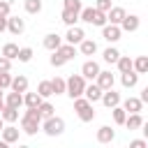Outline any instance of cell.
I'll return each instance as SVG.
<instances>
[{
    "label": "cell",
    "instance_id": "obj_28",
    "mask_svg": "<svg viewBox=\"0 0 148 148\" xmlns=\"http://www.w3.org/2000/svg\"><path fill=\"white\" fill-rule=\"evenodd\" d=\"M60 18H62V23H65V25H76V23H79V14H76V12H72V9H62Z\"/></svg>",
    "mask_w": 148,
    "mask_h": 148
},
{
    "label": "cell",
    "instance_id": "obj_30",
    "mask_svg": "<svg viewBox=\"0 0 148 148\" xmlns=\"http://www.w3.org/2000/svg\"><path fill=\"white\" fill-rule=\"evenodd\" d=\"M23 104L25 106H39L42 104V97H39V92H23Z\"/></svg>",
    "mask_w": 148,
    "mask_h": 148
},
{
    "label": "cell",
    "instance_id": "obj_14",
    "mask_svg": "<svg viewBox=\"0 0 148 148\" xmlns=\"http://www.w3.org/2000/svg\"><path fill=\"white\" fill-rule=\"evenodd\" d=\"M120 106L127 113H141L143 111V102L139 97H125V99H120Z\"/></svg>",
    "mask_w": 148,
    "mask_h": 148
},
{
    "label": "cell",
    "instance_id": "obj_17",
    "mask_svg": "<svg viewBox=\"0 0 148 148\" xmlns=\"http://www.w3.org/2000/svg\"><path fill=\"white\" fill-rule=\"evenodd\" d=\"M125 7H111L106 12V23H113V25H120V21L125 18Z\"/></svg>",
    "mask_w": 148,
    "mask_h": 148
},
{
    "label": "cell",
    "instance_id": "obj_2",
    "mask_svg": "<svg viewBox=\"0 0 148 148\" xmlns=\"http://www.w3.org/2000/svg\"><path fill=\"white\" fill-rule=\"evenodd\" d=\"M53 56L49 58V62L53 65V67H62L65 62H69V60H74L76 58V46L74 44H67V42H62L56 51H51Z\"/></svg>",
    "mask_w": 148,
    "mask_h": 148
},
{
    "label": "cell",
    "instance_id": "obj_46",
    "mask_svg": "<svg viewBox=\"0 0 148 148\" xmlns=\"http://www.w3.org/2000/svg\"><path fill=\"white\" fill-rule=\"evenodd\" d=\"M2 127H5V120H2V118H0V130H2Z\"/></svg>",
    "mask_w": 148,
    "mask_h": 148
},
{
    "label": "cell",
    "instance_id": "obj_18",
    "mask_svg": "<svg viewBox=\"0 0 148 148\" xmlns=\"http://www.w3.org/2000/svg\"><path fill=\"white\" fill-rule=\"evenodd\" d=\"M116 139V130L111 127V125H102L99 130H97V141L99 143H111Z\"/></svg>",
    "mask_w": 148,
    "mask_h": 148
},
{
    "label": "cell",
    "instance_id": "obj_7",
    "mask_svg": "<svg viewBox=\"0 0 148 148\" xmlns=\"http://www.w3.org/2000/svg\"><path fill=\"white\" fill-rule=\"evenodd\" d=\"M120 35H123L120 25H113V23H104V25H102V37H104L109 44H116V42L120 39Z\"/></svg>",
    "mask_w": 148,
    "mask_h": 148
},
{
    "label": "cell",
    "instance_id": "obj_35",
    "mask_svg": "<svg viewBox=\"0 0 148 148\" xmlns=\"http://www.w3.org/2000/svg\"><path fill=\"white\" fill-rule=\"evenodd\" d=\"M37 109H39L42 120H44V118H49V116H53V111H56V109H53V104H51V102H46V99H42V104H39Z\"/></svg>",
    "mask_w": 148,
    "mask_h": 148
},
{
    "label": "cell",
    "instance_id": "obj_1",
    "mask_svg": "<svg viewBox=\"0 0 148 148\" xmlns=\"http://www.w3.org/2000/svg\"><path fill=\"white\" fill-rule=\"evenodd\" d=\"M42 127V116H39V109L37 106H28L25 113L21 116V130L28 134V136H35Z\"/></svg>",
    "mask_w": 148,
    "mask_h": 148
},
{
    "label": "cell",
    "instance_id": "obj_8",
    "mask_svg": "<svg viewBox=\"0 0 148 148\" xmlns=\"http://www.w3.org/2000/svg\"><path fill=\"white\" fill-rule=\"evenodd\" d=\"M0 134H2V141L9 146V143H16V141H18L21 130H18V127H14V123H5V127L0 130Z\"/></svg>",
    "mask_w": 148,
    "mask_h": 148
},
{
    "label": "cell",
    "instance_id": "obj_19",
    "mask_svg": "<svg viewBox=\"0 0 148 148\" xmlns=\"http://www.w3.org/2000/svg\"><path fill=\"white\" fill-rule=\"evenodd\" d=\"M79 51H81V56H95V53H97V42L83 37V39L79 42Z\"/></svg>",
    "mask_w": 148,
    "mask_h": 148
},
{
    "label": "cell",
    "instance_id": "obj_23",
    "mask_svg": "<svg viewBox=\"0 0 148 148\" xmlns=\"http://www.w3.org/2000/svg\"><path fill=\"white\" fill-rule=\"evenodd\" d=\"M120 83H123V88H134V86L139 83V74H136L134 69L123 72V74H120Z\"/></svg>",
    "mask_w": 148,
    "mask_h": 148
},
{
    "label": "cell",
    "instance_id": "obj_36",
    "mask_svg": "<svg viewBox=\"0 0 148 148\" xmlns=\"http://www.w3.org/2000/svg\"><path fill=\"white\" fill-rule=\"evenodd\" d=\"M23 7H25L28 14H39L42 12V0H25Z\"/></svg>",
    "mask_w": 148,
    "mask_h": 148
},
{
    "label": "cell",
    "instance_id": "obj_37",
    "mask_svg": "<svg viewBox=\"0 0 148 148\" xmlns=\"http://www.w3.org/2000/svg\"><path fill=\"white\" fill-rule=\"evenodd\" d=\"M16 60H18V62H30V60H32V49H30V46H21Z\"/></svg>",
    "mask_w": 148,
    "mask_h": 148
},
{
    "label": "cell",
    "instance_id": "obj_9",
    "mask_svg": "<svg viewBox=\"0 0 148 148\" xmlns=\"http://www.w3.org/2000/svg\"><path fill=\"white\" fill-rule=\"evenodd\" d=\"M120 92H116L113 88H106V90H102V97H99V102L106 106V109H113L116 104H120Z\"/></svg>",
    "mask_w": 148,
    "mask_h": 148
},
{
    "label": "cell",
    "instance_id": "obj_32",
    "mask_svg": "<svg viewBox=\"0 0 148 148\" xmlns=\"http://www.w3.org/2000/svg\"><path fill=\"white\" fill-rule=\"evenodd\" d=\"M111 113H113V123H116V125H123L125 118H127V111H125L120 104H116V106L111 109Z\"/></svg>",
    "mask_w": 148,
    "mask_h": 148
},
{
    "label": "cell",
    "instance_id": "obj_27",
    "mask_svg": "<svg viewBox=\"0 0 148 148\" xmlns=\"http://www.w3.org/2000/svg\"><path fill=\"white\" fill-rule=\"evenodd\" d=\"M118 58H120V51H118L116 46H109V49H104V53H102V60L109 62V65H116Z\"/></svg>",
    "mask_w": 148,
    "mask_h": 148
},
{
    "label": "cell",
    "instance_id": "obj_11",
    "mask_svg": "<svg viewBox=\"0 0 148 148\" xmlns=\"http://www.w3.org/2000/svg\"><path fill=\"white\" fill-rule=\"evenodd\" d=\"M97 74H99V62H95V60H86V62L81 65V76H83L86 81H95Z\"/></svg>",
    "mask_w": 148,
    "mask_h": 148
},
{
    "label": "cell",
    "instance_id": "obj_24",
    "mask_svg": "<svg viewBox=\"0 0 148 148\" xmlns=\"http://www.w3.org/2000/svg\"><path fill=\"white\" fill-rule=\"evenodd\" d=\"M132 69L141 76V74H146L148 72V56H136L134 60H132Z\"/></svg>",
    "mask_w": 148,
    "mask_h": 148
},
{
    "label": "cell",
    "instance_id": "obj_42",
    "mask_svg": "<svg viewBox=\"0 0 148 148\" xmlns=\"http://www.w3.org/2000/svg\"><path fill=\"white\" fill-rule=\"evenodd\" d=\"M9 69H12V60L0 53V72H9Z\"/></svg>",
    "mask_w": 148,
    "mask_h": 148
},
{
    "label": "cell",
    "instance_id": "obj_4",
    "mask_svg": "<svg viewBox=\"0 0 148 148\" xmlns=\"http://www.w3.org/2000/svg\"><path fill=\"white\" fill-rule=\"evenodd\" d=\"M72 102H74V111H76V116H79L81 123H90V120H95V109H92V104H90L83 95H81V97H74Z\"/></svg>",
    "mask_w": 148,
    "mask_h": 148
},
{
    "label": "cell",
    "instance_id": "obj_31",
    "mask_svg": "<svg viewBox=\"0 0 148 148\" xmlns=\"http://www.w3.org/2000/svg\"><path fill=\"white\" fill-rule=\"evenodd\" d=\"M37 92H39V97H42V99H49V97L53 95L51 81H39V86H37Z\"/></svg>",
    "mask_w": 148,
    "mask_h": 148
},
{
    "label": "cell",
    "instance_id": "obj_20",
    "mask_svg": "<svg viewBox=\"0 0 148 148\" xmlns=\"http://www.w3.org/2000/svg\"><path fill=\"white\" fill-rule=\"evenodd\" d=\"M9 90H16V92H25V90H28V76H23V74H16V76H12Z\"/></svg>",
    "mask_w": 148,
    "mask_h": 148
},
{
    "label": "cell",
    "instance_id": "obj_43",
    "mask_svg": "<svg viewBox=\"0 0 148 148\" xmlns=\"http://www.w3.org/2000/svg\"><path fill=\"white\" fill-rule=\"evenodd\" d=\"M146 146H148L146 139H134V141H130V148H146Z\"/></svg>",
    "mask_w": 148,
    "mask_h": 148
},
{
    "label": "cell",
    "instance_id": "obj_39",
    "mask_svg": "<svg viewBox=\"0 0 148 148\" xmlns=\"http://www.w3.org/2000/svg\"><path fill=\"white\" fill-rule=\"evenodd\" d=\"M9 83H12V74L9 72H0V88L9 90Z\"/></svg>",
    "mask_w": 148,
    "mask_h": 148
},
{
    "label": "cell",
    "instance_id": "obj_25",
    "mask_svg": "<svg viewBox=\"0 0 148 148\" xmlns=\"http://www.w3.org/2000/svg\"><path fill=\"white\" fill-rule=\"evenodd\" d=\"M127 130H139L141 125H143V116L141 113H127V118H125V123H123Z\"/></svg>",
    "mask_w": 148,
    "mask_h": 148
},
{
    "label": "cell",
    "instance_id": "obj_41",
    "mask_svg": "<svg viewBox=\"0 0 148 148\" xmlns=\"http://www.w3.org/2000/svg\"><path fill=\"white\" fill-rule=\"evenodd\" d=\"M12 12V0H0V16H9Z\"/></svg>",
    "mask_w": 148,
    "mask_h": 148
},
{
    "label": "cell",
    "instance_id": "obj_3",
    "mask_svg": "<svg viewBox=\"0 0 148 148\" xmlns=\"http://www.w3.org/2000/svg\"><path fill=\"white\" fill-rule=\"evenodd\" d=\"M79 21L102 28V25L106 23V14L99 12V9H95V7H81V12H79Z\"/></svg>",
    "mask_w": 148,
    "mask_h": 148
},
{
    "label": "cell",
    "instance_id": "obj_6",
    "mask_svg": "<svg viewBox=\"0 0 148 148\" xmlns=\"http://www.w3.org/2000/svg\"><path fill=\"white\" fill-rule=\"evenodd\" d=\"M39 130H44L46 136H60V134L65 132V120L53 113V116H49V118L42 120V127H39Z\"/></svg>",
    "mask_w": 148,
    "mask_h": 148
},
{
    "label": "cell",
    "instance_id": "obj_22",
    "mask_svg": "<svg viewBox=\"0 0 148 148\" xmlns=\"http://www.w3.org/2000/svg\"><path fill=\"white\" fill-rule=\"evenodd\" d=\"M42 44H44V49H49V51H56V49L62 44V37H60L58 32H49V35L44 37V42H42Z\"/></svg>",
    "mask_w": 148,
    "mask_h": 148
},
{
    "label": "cell",
    "instance_id": "obj_12",
    "mask_svg": "<svg viewBox=\"0 0 148 148\" xmlns=\"http://www.w3.org/2000/svg\"><path fill=\"white\" fill-rule=\"evenodd\" d=\"M7 30L18 37V35L25 32V21H23L21 16H7Z\"/></svg>",
    "mask_w": 148,
    "mask_h": 148
},
{
    "label": "cell",
    "instance_id": "obj_21",
    "mask_svg": "<svg viewBox=\"0 0 148 148\" xmlns=\"http://www.w3.org/2000/svg\"><path fill=\"white\" fill-rule=\"evenodd\" d=\"M5 104H7V106H14V109H21V106H23V92L9 90V92L5 95Z\"/></svg>",
    "mask_w": 148,
    "mask_h": 148
},
{
    "label": "cell",
    "instance_id": "obj_34",
    "mask_svg": "<svg viewBox=\"0 0 148 148\" xmlns=\"http://www.w3.org/2000/svg\"><path fill=\"white\" fill-rule=\"evenodd\" d=\"M51 88H53V95H65V79L62 76L51 79Z\"/></svg>",
    "mask_w": 148,
    "mask_h": 148
},
{
    "label": "cell",
    "instance_id": "obj_26",
    "mask_svg": "<svg viewBox=\"0 0 148 148\" xmlns=\"http://www.w3.org/2000/svg\"><path fill=\"white\" fill-rule=\"evenodd\" d=\"M0 118L5 120V123H16L18 120V109H14V106H2V111H0Z\"/></svg>",
    "mask_w": 148,
    "mask_h": 148
},
{
    "label": "cell",
    "instance_id": "obj_15",
    "mask_svg": "<svg viewBox=\"0 0 148 148\" xmlns=\"http://www.w3.org/2000/svg\"><path fill=\"white\" fill-rule=\"evenodd\" d=\"M95 83H97L102 90H106V88H113V83H116V76H113L111 72H106V69H99V74L95 76Z\"/></svg>",
    "mask_w": 148,
    "mask_h": 148
},
{
    "label": "cell",
    "instance_id": "obj_10",
    "mask_svg": "<svg viewBox=\"0 0 148 148\" xmlns=\"http://www.w3.org/2000/svg\"><path fill=\"white\" fill-rule=\"evenodd\" d=\"M139 25H141V18L136 14H125V18L120 21V30L123 32H136Z\"/></svg>",
    "mask_w": 148,
    "mask_h": 148
},
{
    "label": "cell",
    "instance_id": "obj_44",
    "mask_svg": "<svg viewBox=\"0 0 148 148\" xmlns=\"http://www.w3.org/2000/svg\"><path fill=\"white\" fill-rule=\"evenodd\" d=\"M7 30V16H0V35Z\"/></svg>",
    "mask_w": 148,
    "mask_h": 148
},
{
    "label": "cell",
    "instance_id": "obj_40",
    "mask_svg": "<svg viewBox=\"0 0 148 148\" xmlns=\"http://www.w3.org/2000/svg\"><path fill=\"white\" fill-rule=\"evenodd\" d=\"M111 7H113L111 0H95V9H99V12H104V14H106Z\"/></svg>",
    "mask_w": 148,
    "mask_h": 148
},
{
    "label": "cell",
    "instance_id": "obj_38",
    "mask_svg": "<svg viewBox=\"0 0 148 148\" xmlns=\"http://www.w3.org/2000/svg\"><path fill=\"white\" fill-rule=\"evenodd\" d=\"M81 7H83V2L81 0H62V9H72V12H81Z\"/></svg>",
    "mask_w": 148,
    "mask_h": 148
},
{
    "label": "cell",
    "instance_id": "obj_5",
    "mask_svg": "<svg viewBox=\"0 0 148 148\" xmlns=\"http://www.w3.org/2000/svg\"><path fill=\"white\" fill-rule=\"evenodd\" d=\"M86 83H88V81H86L81 74H72L69 79H65V95H69V99L81 97V95H83Z\"/></svg>",
    "mask_w": 148,
    "mask_h": 148
},
{
    "label": "cell",
    "instance_id": "obj_45",
    "mask_svg": "<svg viewBox=\"0 0 148 148\" xmlns=\"http://www.w3.org/2000/svg\"><path fill=\"white\" fill-rule=\"evenodd\" d=\"M0 148H7V143H5V141H2V139H0Z\"/></svg>",
    "mask_w": 148,
    "mask_h": 148
},
{
    "label": "cell",
    "instance_id": "obj_33",
    "mask_svg": "<svg viewBox=\"0 0 148 148\" xmlns=\"http://www.w3.org/2000/svg\"><path fill=\"white\" fill-rule=\"evenodd\" d=\"M116 65H118V72L123 74V72H130L132 69V58L130 56H120L118 60H116Z\"/></svg>",
    "mask_w": 148,
    "mask_h": 148
},
{
    "label": "cell",
    "instance_id": "obj_16",
    "mask_svg": "<svg viewBox=\"0 0 148 148\" xmlns=\"http://www.w3.org/2000/svg\"><path fill=\"white\" fill-rule=\"evenodd\" d=\"M83 97L90 102V104H95V102H99V97H102V88L92 81V83H86V88H83Z\"/></svg>",
    "mask_w": 148,
    "mask_h": 148
},
{
    "label": "cell",
    "instance_id": "obj_13",
    "mask_svg": "<svg viewBox=\"0 0 148 148\" xmlns=\"http://www.w3.org/2000/svg\"><path fill=\"white\" fill-rule=\"evenodd\" d=\"M83 37H86V32H83L81 25H67V35H65V42H67V44H74V46H76Z\"/></svg>",
    "mask_w": 148,
    "mask_h": 148
},
{
    "label": "cell",
    "instance_id": "obj_29",
    "mask_svg": "<svg viewBox=\"0 0 148 148\" xmlns=\"http://www.w3.org/2000/svg\"><path fill=\"white\" fill-rule=\"evenodd\" d=\"M2 56H5V58H9V60H16V56H18V44L7 42V44L2 46Z\"/></svg>",
    "mask_w": 148,
    "mask_h": 148
}]
</instances>
